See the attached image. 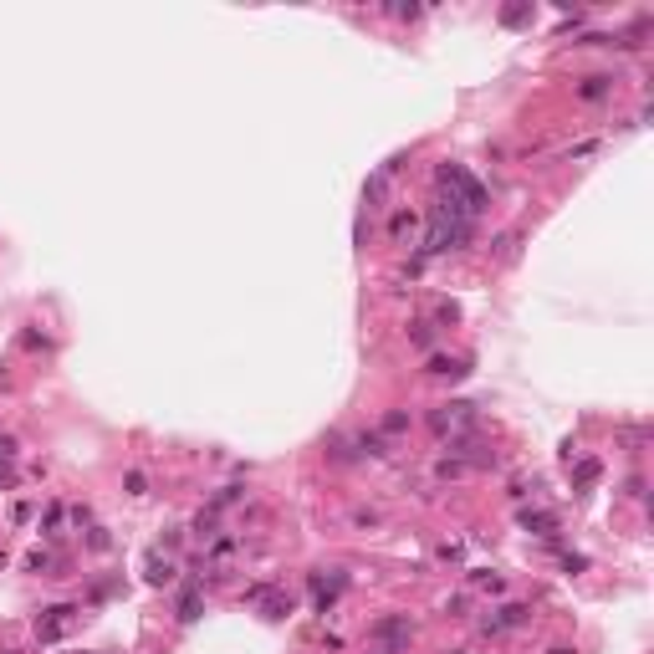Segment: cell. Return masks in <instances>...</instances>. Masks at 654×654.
Masks as SVG:
<instances>
[{
    "mask_svg": "<svg viewBox=\"0 0 654 654\" xmlns=\"http://www.w3.org/2000/svg\"><path fill=\"white\" fill-rule=\"evenodd\" d=\"M409 639H414L409 614H384V619L368 624V644H374L379 654H399V649H409Z\"/></svg>",
    "mask_w": 654,
    "mask_h": 654,
    "instance_id": "cell-1",
    "label": "cell"
},
{
    "mask_svg": "<svg viewBox=\"0 0 654 654\" xmlns=\"http://www.w3.org/2000/svg\"><path fill=\"white\" fill-rule=\"evenodd\" d=\"M77 614H82L77 603H52V608H41V619H36V639H41V644H57V639L77 624Z\"/></svg>",
    "mask_w": 654,
    "mask_h": 654,
    "instance_id": "cell-2",
    "label": "cell"
},
{
    "mask_svg": "<svg viewBox=\"0 0 654 654\" xmlns=\"http://www.w3.org/2000/svg\"><path fill=\"white\" fill-rule=\"evenodd\" d=\"M527 619H532L527 603H501V608H491V614L481 619V629H486V634H506V629H521Z\"/></svg>",
    "mask_w": 654,
    "mask_h": 654,
    "instance_id": "cell-3",
    "label": "cell"
},
{
    "mask_svg": "<svg viewBox=\"0 0 654 654\" xmlns=\"http://www.w3.org/2000/svg\"><path fill=\"white\" fill-rule=\"evenodd\" d=\"M460 424H475V404H445V409L429 414L434 434H460Z\"/></svg>",
    "mask_w": 654,
    "mask_h": 654,
    "instance_id": "cell-4",
    "label": "cell"
},
{
    "mask_svg": "<svg viewBox=\"0 0 654 654\" xmlns=\"http://www.w3.org/2000/svg\"><path fill=\"white\" fill-rule=\"evenodd\" d=\"M312 588H317V614H327V608L338 603V593L347 588V578H343V573H333V583H322V573H312Z\"/></svg>",
    "mask_w": 654,
    "mask_h": 654,
    "instance_id": "cell-5",
    "label": "cell"
},
{
    "mask_svg": "<svg viewBox=\"0 0 654 654\" xmlns=\"http://www.w3.org/2000/svg\"><path fill=\"white\" fill-rule=\"evenodd\" d=\"M143 573H148V583H154V588H164V583H174V573H179V568H174L164 552H148L143 557Z\"/></svg>",
    "mask_w": 654,
    "mask_h": 654,
    "instance_id": "cell-6",
    "label": "cell"
},
{
    "mask_svg": "<svg viewBox=\"0 0 654 654\" xmlns=\"http://www.w3.org/2000/svg\"><path fill=\"white\" fill-rule=\"evenodd\" d=\"M429 374H434V379H465V374H470V363H465V358H445V353H429Z\"/></svg>",
    "mask_w": 654,
    "mask_h": 654,
    "instance_id": "cell-7",
    "label": "cell"
},
{
    "mask_svg": "<svg viewBox=\"0 0 654 654\" xmlns=\"http://www.w3.org/2000/svg\"><path fill=\"white\" fill-rule=\"evenodd\" d=\"M174 619H179V624H194V619H200V583H189L184 593H179V603H174Z\"/></svg>",
    "mask_w": 654,
    "mask_h": 654,
    "instance_id": "cell-8",
    "label": "cell"
},
{
    "mask_svg": "<svg viewBox=\"0 0 654 654\" xmlns=\"http://www.w3.org/2000/svg\"><path fill=\"white\" fill-rule=\"evenodd\" d=\"M287 614H292V598H287V593H276V588H266V598H261V619L281 624Z\"/></svg>",
    "mask_w": 654,
    "mask_h": 654,
    "instance_id": "cell-9",
    "label": "cell"
},
{
    "mask_svg": "<svg viewBox=\"0 0 654 654\" xmlns=\"http://www.w3.org/2000/svg\"><path fill=\"white\" fill-rule=\"evenodd\" d=\"M608 93H614V77H608V72H598V77H583V87H578V97H583V102H603Z\"/></svg>",
    "mask_w": 654,
    "mask_h": 654,
    "instance_id": "cell-10",
    "label": "cell"
},
{
    "mask_svg": "<svg viewBox=\"0 0 654 654\" xmlns=\"http://www.w3.org/2000/svg\"><path fill=\"white\" fill-rule=\"evenodd\" d=\"M521 527L537 532V537H552V532H557V516H552V511H521Z\"/></svg>",
    "mask_w": 654,
    "mask_h": 654,
    "instance_id": "cell-11",
    "label": "cell"
},
{
    "mask_svg": "<svg viewBox=\"0 0 654 654\" xmlns=\"http://www.w3.org/2000/svg\"><path fill=\"white\" fill-rule=\"evenodd\" d=\"M189 532L200 537V542H215V537H220V516H215V511H200V516L189 521Z\"/></svg>",
    "mask_w": 654,
    "mask_h": 654,
    "instance_id": "cell-12",
    "label": "cell"
},
{
    "mask_svg": "<svg viewBox=\"0 0 654 654\" xmlns=\"http://www.w3.org/2000/svg\"><path fill=\"white\" fill-rule=\"evenodd\" d=\"M470 465L460 460V455H440V460H434V475H440V481H460Z\"/></svg>",
    "mask_w": 654,
    "mask_h": 654,
    "instance_id": "cell-13",
    "label": "cell"
},
{
    "mask_svg": "<svg viewBox=\"0 0 654 654\" xmlns=\"http://www.w3.org/2000/svg\"><path fill=\"white\" fill-rule=\"evenodd\" d=\"M414 225H420V215H414V210H394V215H388V235H394V241H404Z\"/></svg>",
    "mask_w": 654,
    "mask_h": 654,
    "instance_id": "cell-14",
    "label": "cell"
},
{
    "mask_svg": "<svg viewBox=\"0 0 654 654\" xmlns=\"http://www.w3.org/2000/svg\"><path fill=\"white\" fill-rule=\"evenodd\" d=\"M384 194H388V174L379 169V174H374V179H368V184H363V205H368V210H379V200H384Z\"/></svg>",
    "mask_w": 654,
    "mask_h": 654,
    "instance_id": "cell-15",
    "label": "cell"
},
{
    "mask_svg": "<svg viewBox=\"0 0 654 654\" xmlns=\"http://www.w3.org/2000/svg\"><path fill=\"white\" fill-rule=\"evenodd\" d=\"M409 343L420 353H434V322H409Z\"/></svg>",
    "mask_w": 654,
    "mask_h": 654,
    "instance_id": "cell-16",
    "label": "cell"
},
{
    "mask_svg": "<svg viewBox=\"0 0 654 654\" xmlns=\"http://www.w3.org/2000/svg\"><path fill=\"white\" fill-rule=\"evenodd\" d=\"M241 496H246V486H220V491L210 496V511H220V506H235Z\"/></svg>",
    "mask_w": 654,
    "mask_h": 654,
    "instance_id": "cell-17",
    "label": "cell"
},
{
    "mask_svg": "<svg viewBox=\"0 0 654 654\" xmlns=\"http://www.w3.org/2000/svg\"><path fill=\"white\" fill-rule=\"evenodd\" d=\"M52 568H57V557H52V552H41V547L26 557V573H47V578H52Z\"/></svg>",
    "mask_w": 654,
    "mask_h": 654,
    "instance_id": "cell-18",
    "label": "cell"
},
{
    "mask_svg": "<svg viewBox=\"0 0 654 654\" xmlns=\"http://www.w3.org/2000/svg\"><path fill=\"white\" fill-rule=\"evenodd\" d=\"M470 588H491V593H501V578L491 568H470Z\"/></svg>",
    "mask_w": 654,
    "mask_h": 654,
    "instance_id": "cell-19",
    "label": "cell"
},
{
    "mask_svg": "<svg viewBox=\"0 0 654 654\" xmlns=\"http://www.w3.org/2000/svg\"><path fill=\"white\" fill-rule=\"evenodd\" d=\"M532 20V6H506L501 11V26H527Z\"/></svg>",
    "mask_w": 654,
    "mask_h": 654,
    "instance_id": "cell-20",
    "label": "cell"
},
{
    "mask_svg": "<svg viewBox=\"0 0 654 654\" xmlns=\"http://www.w3.org/2000/svg\"><path fill=\"white\" fill-rule=\"evenodd\" d=\"M379 429H384V434H404V429H409V414H404V409L384 414V424H379Z\"/></svg>",
    "mask_w": 654,
    "mask_h": 654,
    "instance_id": "cell-21",
    "label": "cell"
},
{
    "mask_svg": "<svg viewBox=\"0 0 654 654\" xmlns=\"http://www.w3.org/2000/svg\"><path fill=\"white\" fill-rule=\"evenodd\" d=\"M573 481H578V486H593V481H598V460H578Z\"/></svg>",
    "mask_w": 654,
    "mask_h": 654,
    "instance_id": "cell-22",
    "label": "cell"
},
{
    "mask_svg": "<svg viewBox=\"0 0 654 654\" xmlns=\"http://www.w3.org/2000/svg\"><path fill=\"white\" fill-rule=\"evenodd\" d=\"M123 486H128V496H148V475H143V470H128Z\"/></svg>",
    "mask_w": 654,
    "mask_h": 654,
    "instance_id": "cell-23",
    "label": "cell"
},
{
    "mask_svg": "<svg viewBox=\"0 0 654 654\" xmlns=\"http://www.w3.org/2000/svg\"><path fill=\"white\" fill-rule=\"evenodd\" d=\"M57 527H61V501L47 506V532H41V537H57Z\"/></svg>",
    "mask_w": 654,
    "mask_h": 654,
    "instance_id": "cell-24",
    "label": "cell"
},
{
    "mask_svg": "<svg viewBox=\"0 0 654 654\" xmlns=\"http://www.w3.org/2000/svg\"><path fill=\"white\" fill-rule=\"evenodd\" d=\"M107 542H113V537H107L102 527H87V547H93V552H102V547H107Z\"/></svg>",
    "mask_w": 654,
    "mask_h": 654,
    "instance_id": "cell-25",
    "label": "cell"
},
{
    "mask_svg": "<svg viewBox=\"0 0 654 654\" xmlns=\"http://www.w3.org/2000/svg\"><path fill=\"white\" fill-rule=\"evenodd\" d=\"M235 552V537H215L210 542V557H230Z\"/></svg>",
    "mask_w": 654,
    "mask_h": 654,
    "instance_id": "cell-26",
    "label": "cell"
},
{
    "mask_svg": "<svg viewBox=\"0 0 654 654\" xmlns=\"http://www.w3.org/2000/svg\"><path fill=\"white\" fill-rule=\"evenodd\" d=\"M460 317V307H455V302H440V307H434V322H455Z\"/></svg>",
    "mask_w": 654,
    "mask_h": 654,
    "instance_id": "cell-27",
    "label": "cell"
},
{
    "mask_svg": "<svg viewBox=\"0 0 654 654\" xmlns=\"http://www.w3.org/2000/svg\"><path fill=\"white\" fill-rule=\"evenodd\" d=\"M562 568H568V573H583L588 557H583V552H568V557H562Z\"/></svg>",
    "mask_w": 654,
    "mask_h": 654,
    "instance_id": "cell-28",
    "label": "cell"
},
{
    "mask_svg": "<svg viewBox=\"0 0 654 654\" xmlns=\"http://www.w3.org/2000/svg\"><path fill=\"white\" fill-rule=\"evenodd\" d=\"M72 527H93V511H87V506H72Z\"/></svg>",
    "mask_w": 654,
    "mask_h": 654,
    "instance_id": "cell-29",
    "label": "cell"
},
{
    "mask_svg": "<svg viewBox=\"0 0 654 654\" xmlns=\"http://www.w3.org/2000/svg\"><path fill=\"white\" fill-rule=\"evenodd\" d=\"M440 562H460V542H445V547H440Z\"/></svg>",
    "mask_w": 654,
    "mask_h": 654,
    "instance_id": "cell-30",
    "label": "cell"
},
{
    "mask_svg": "<svg viewBox=\"0 0 654 654\" xmlns=\"http://www.w3.org/2000/svg\"><path fill=\"white\" fill-rule=\"evenodd\" d=\"M11 455H16V440H11L6 429H0V460H11Z\"/></svg>",
    "mask_w": 654,
    "mask_h": 654,
    "instance_id": "cell-31",
    "label": "cell"
},
{
    "mask_svg": "<svg viewBox=\"0 0 654 654\" xmlns=\"http://www.w3.org/2000/svg\"><path fill=\"white\" fill-rule=\"evenodd\" d=\"M552 654H573V649H552Z\"/></svg>",
    "mask_w": 654,
    "mask_h": 654,
    "instance_id": "cell-32",
    "label": "cell"
}]
</instances>
